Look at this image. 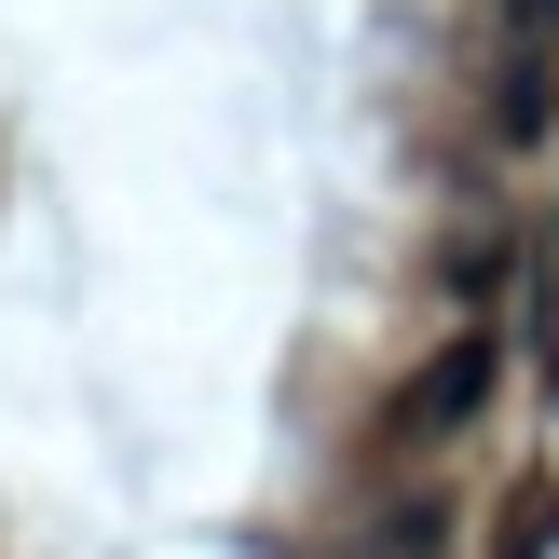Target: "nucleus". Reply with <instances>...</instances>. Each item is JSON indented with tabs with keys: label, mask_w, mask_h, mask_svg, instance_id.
<instances>
[{
	"label": "nucleus",
	"mask_w": 559,
	"mask_h": 559,
	"mask_svg": "<svg viewBox=\"0 0 559 559\" xmlns=\"http://www.w3.org/2000/svg\"><path fill=\"white\" fill-rule=\"evenodd\" d=\"M491 369H506V342H491V328H464V342L437 355L424 382H409L396 424H409V437H464V424H478V396H491Z\"/></svg>",
	"instance_id": "f257e3e1"
}]
</instances>
